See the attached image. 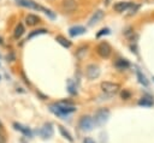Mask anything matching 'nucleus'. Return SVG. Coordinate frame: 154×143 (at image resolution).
<instances>
[{
	"label": "nucleus",
	"mask_w": 154,
	"mask_h": 143,
	"mask_svg": "<svg viewBox=\"0 0 154 143\" xmlns=\"http://www.w3.org/2000/svg\"><path fill=\"white\" fill-rule=\"evenodd\" d=\"M49 109L58 117H61V118H65L67 117L70 113L75 112L76 108L75 106L72 105V102L70 101H59L54 105H51L49 106Z\"/></svg>",
	"instance_id": "obj_1"
},
{
	"label": "nucleus",
	"mask_w": 154,
	"mask_h": 143,
	"mask_svg": "<svg viewBox=\"0 0 154 143\" xmlns=\"http://www.w3.org/2000/svg\"><path fill=\"white\" fill-rule=\"evenodd\" d=\"M109 118V111L107 108H101L99 111H96L93 120H94V124L96 125H102L105 124Z\"/></svg>",
	"instance_id": "obj_2"
},
{
	"label": "nucleus",
	"mask_w": 154,
	"mask_h": 143,
	"mask_svg": "<svg viewBox=\"0 0 154 143\" xmlns=\"http://www.w3.org/2000/svg\"><path fill=\"white\" fill-rule=\"evenodd\" d=\"M78 125H79L81 130H83V131H90V130H93V127H94V120H93V118L89 117V115H83V117L79 119Z\"/></svg>",
	"instance_id": "obj_3"
},
{
	"label": "nucleus",
	"mask_w": 154,
	"mask_h": 143,
	"mask_svg": "<svg viewBox=\"0 0 154 143\" xmlns=\"http://www.w3.org/2000/svg\"><path fill=\"white\" fill-rule=\"evenodd\" d=\"M100 87H101L102 91H105L107 94H116L120 89V85L114 82H102Z\"/></svg>",
	"instance_id": "obj_4"
},
{
	"label": "nucleus",
	"mask_w": 154,
	"mask_h": 143,
	"mask_svg": "<svg viewBox=\"0 0 154 143\" xmlns=\"http://www.w3.org/2000/svg\"><path fill=\"white\" fill-rule=\"evenodd\" d=\"M96 50H97V54H99L101 58H108V56L111 55V53H112V47H111L109 43H107V42H101V43L97 46Z\"/></svg>",
	"instance_id": "obj_5"
},
{
	"label": "nucleus",
	"mask_w": 154,
	"mask_h": 143,
	"mask_svg": "<svg viewBox=\"0 0 154 143\" xmlns=\"http://www.w3.org/2000/svg\"><path fill=\"white\" fill-rule=\"evenodd\" d=\"M85 75L89 79H95L100 75V67L95 64H89L85 68Z\"/></svg>",
	"instance_id": "obj_6"
},
{
	"label": "nucleus",
	"mask_w": 154,
	"mask_h": 143,
	"mask_svg": "<svg viewBox=\"0 0 154 143\" xmlns=\"http://www.w3.org/2000/svg\"><path fill=\"white\" fill-rule=\"evenodd\" d=\"M61 8L66 13H71L77 8V1L76 0H63L61 1Z\"/></svg>",
	"instance_id": "obj_7"
},
{
	"label": "nucleus",
	"mask_w": 154,
	"mask_h": 143,
	"mask_svg": "<svg viewBox=\"0 0 154 143\" xmlns=\"http://www.w3.org/2000/svg\"><path fill=\"white\" fill-rule=\"evenodd\" d=\"M17 2L20 6H24V7H29V8H34V10H43L42 6L37 5L36 2H34L31 0H17Z\"/></svg>",
	"instance_id": "obj_8"
},
{
	"label": "nucleus",
	"mask_w": 154,
	"mask_h": 143,
	"mask_svg": "<svg viewBox=\"0 0 154 143\" xmlns=\"http://www.w3.org/2000/svg\"><path fill=\"white\" fill-rule=\"evenodd\" d=\"M131 6H132V2H130V1H119V2L114 4V7L113 8L117 12H124V11H126Z\"/></svg>",
	"instance_id": "obj_9"
},
{
	"label": "nucleus",
	"mask_w": 154,
	"mask_h": 143,
	"mask_svg": "<svg viewBox=\"0 0 154 143\" xmlns=\"http://www.w3.org/2000/svg\"><path fill=\"white\" fill-rule=\"evenodd\" d=\"M40 135L43 137V138H49L52 135H53V127H52V124H45L43 127L40 130Z\"/></svg>",
	"instance_id": "obj_10"
},
{
	"label": "nucleus",
	"mask_w": 154,
	"mask_h": 143,
	"mask_svg": "<svg viewBox=\"0 0 154 143\" xmlns=\"http://www.w3.org/2000/svg\"><path fill=\"white\" fill-rule=\"evenodd\" d=\"M84 32H85V28L82 26V25H76V26H72V28L69 29V34H70L72 37L78 36V35H82V34H84Z\"/></svg>",
	"instance_id": "obj_11"
},
{
	"label": "nucleus",
	"mask_w": 154,
	"mask_h": 143,
	"mask_svg": "<svg viewBox=\"0 0 154 143\" xmlns=\"http://www.w3.org/2000/svg\"><path fill=\"white\" fill-rule=\"evenodd\" d=\"M13 126H14V129H16V130L20 131L24 136L31 137V131H30V129H29V127H26V126H24V125H22V124H19V123H13Z\"/></svg>",
	"instance_id": "obj_12"
},
{
	"label": "nucleus",
	"mask_w": 154,
	"mask_h": 143,
	"mask_svg": "<svg viewBox=\"0 0 154 143\" xmlns=\"http://www.w3.org/2000/svg\"><path fill=\"white\" fill-rule=\"evenodd\" d=\"M102 17H103V12H102L101 10H97V11L91 16V18L89 19L88 25H90V26H91V25H94V24H95V23H97Z\"/></svg>",
	"instance_id": "obj_13"
},
{
	"label": "nucleus",
	"mask_w": 154,
	"mask_h": 143,
	"mask_svg": "<svg viewBox=\"0 0 154 143\" xmlns=\"http://www.w3.org/2000/svg\"><path fill=\"white\" fill-rule=\"evenodd\" d=\"M40 22V18L36 16V14H28L26 17H25V23L29 25V26H34V25H36L37 23Z\"/></svg>",
	"instance_id": "obj_14"
},
{
	"label": "nucleus",
	"mask_w": 154,
	"mask_h": 143,
	"mask_svg": "<svg viewBox=\"0 0 154 143\" xmlns=\"http://www.w3.org/2000/svg\"><path fill=\"white\" fill-rule=\"evenodd\" d=\"M55 41H57L58 43H60L63 47H65V48H70V47H71V42H70L66 37H64L63 35H58V36L55 37Z\"/></svg>",
	"instance_id": "obj_15"
},
{
	"label": "nucleus",
	"mask_w": 154,
	"mask_h": 143,
	"mask_svg": "<svg viewBox=\"0 0 154 143\" xmlns=\"http://www.w3.org/2000/svg\"><path fill=\"white\" fill-rule=\"evenodd\" d=\"M114 65H116V67H118L119 70H124V68H128V67L130 66L129 61L125 60V59H118Z\"/></svg>",
	"instance_id": "obj_16"
},
{
	"label": "nucleus",
	"mask_w": 154,
	"mask_h": 143,
	"mask_svg": "<svg viewBox=\"0 0 154 143\" xmlns=\"http://www.w3.org/2000/svg\"><path fill=\"white\" fill-rule=\"evenodd\" d=\"M87 52H88V46H82V47H79L78 50L76 52V55H77V58L81 60V59H83V58L87 55Z\"/></svg>",
	"instance_id": "obj_17"
},
{
	"label": "nucleus",
	"mask_w": 154,
	"mask_h": 143,
	"mask_svg": "<svg viewBox=\"0 0 154 143\" xmlns=\"http://www.w3.org/2000/svg\"><path fill=\"white\" fill-rule=\"evenodd\" d=\"M24 31H25V29H24L23 24L19 23V24L16 26V29H14V37H16V38H19V37L24 34Z\"/></svg>",
	"instance_id": "obj_18"
},
{
	"label": "nucleus",
	"mask_w": 154,
	"mask_h": 143,
	"mask_svg": "<svg viewBox=\"0 0 154 143\" xmlns=\"http://www.w3.org/2000/svg\"><path fill=\"white\" fill-rule=\"evenodd\" d=\"M138 105L140 106H152L153 105V100L150 97H148V96H144L138 101Z\"/></svg>",
	"instance_id": "obj_19"
},
{
	"label": "nucleus",
	"mask_w": 154,
	"mask_h": 143,
	"mask_svg": "<svg viewBox=\"0 0 154 143\" xmlns=\"http://www.w3.org/2000/svg\"><path fill=\"white\" fill-rule=\"evenodd\" d=\"M58 127H59V131H60V133H61V135H63V136H64L66 139H69L70 142H72V141H73V139H72V137H71V135H70V132H69L67 130H65L63 126H58Z\"/></svg>",
	"instance_id": "obj_20"
},
{
	"label": "nucleus",
	"mask_w": 154,
	"mask_h": 143,
	"mask_svg": "<svg viewBox=\"0 0 154 143\" xmlns=\"http://www.w3.org/2000/svg\"><path fill=\"white\" fill-rule=\"evenodd\" d=\"M46 32H47V30H46V29H37V30L31 31V32L29 34L28 38H32L34 36H37V35H41V34H46Z\"/></svg>",
	"instance_id": "obj_21"
},
{
	"label": "nucleus",
	"mask_w": 154,
	"mask_h": 143,
	"mask_svg": "<svg viewBox=\"0 0 154 143\" xmlns=\"http://www.w3.org/2000/svg\"><path fill=\"white\" fill-rule=\"evenodd\" d=\"M137 76H138V79H140V82H141V83H142L143 85H146V87H148V81H147V78H146V76L141 73V71H137Z\"/></svg>",
	"instance_id": "obj_22"
},
{
	"label": "nucleus",
	"mask_w": 154,
	"mask_h": 143,
	"mask_svg": "<svg viewBox=\"0 0 154 143\" xmlns=\"http://www.w3.org/2000/svg\"><path fill=\"white\" fill-rule=\"evenodd\" d=\"M108 34H109V29H108V28H103V29H101V30L96 34V36H97V37H101L102 35H108Z\"/></svg>",
	"instance_id": "obj_23"
},
{
	"label": "nucleus",
	"mask_w": 154,
	"mask_h": 143,
	"mask_svg": "<svg viewBox=\"0 0 154 143\" xmlns=\"http://www.w3.org/2000/svg\"><path fill=\"white\" fill-rule=\"evenodd\" d=\"M125 36L126 37H130V36H134V30H132V28H128L126 30H125Z\"/></svg>",
	"instance_id": "obj_24"
},
{
	"label": "nucleus",
	"mask_w": 154,
	"mask_h": 143,
	"mask_svg": "<svg viewBox=\"0 0 154 143\" xmlns=\"http://www.w3.org/2000/svg\"><path fill=\"white\" fill-rule=\"evenodd\" d=\"M122 97H123V99H129V97H130V93L126 91V90L122 91Z\"/></svg>",
	"instance_id": "obj_25"
},
{
	"label": "nucleus",
	"mask_w": 154,
	"mask_h": 143,
	"mask_svg": "<svg viewBox=\"0 0 154 143\" xmlns=\"http://www.w3.org/2000/svg\"><path fill=\"white\" fill-rule=\"evenodd\" d=\"M0 143H6V137L2 132H0Z\"/></svg>",
	"instance_id": "obj_26"
},
{
	"label": "nucleus",
	"mask_w": 154,
	"mask_h": 143,
	"mask_svg": "<svg viewBox=\"0 0 154 143\" xmlns=\"http://www.w3.org/2000/svg\"><path fill=\"white\" fill-rule=\"evenodd\" d=\"M83 143H95L90 137H87V138H84V141H83Z\"/></svg>",
	"instance_id": "obj_27"
},
{
	"label": "nucleus",
	"mask_w": 154,
	"mask_h": 143,
	"mask_svg": "<svg viewBox=\"0 0 154 143\" xmlns=\"http://www.w3.org/2000/svg\"><path fill=\"white\" fill-rule=\"evenodd\" d=\"M0 132H2V124H1V121H0Z\"/></svg>",
	"instance_id": "obj_28"
},
{
	"label": "nucleus",
	"mask_w": 154,
	"mask_h": 143,
	"mask_svg": "<svg viewBox=\"0 0 154 143\" xmlns=\"http://www.w3.org/2000/svg\"><path fill=\"white\" fill-rule=\"evenodd\" d=\"M153 81H154V77H153Z\"/></svg>",
	"instance_id": "obj_29"
}]
</instances>
